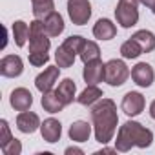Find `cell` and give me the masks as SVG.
Instances as JSON below:
<instances>
[{"label": "cell", "instance_id": "6da1fadb", "mask_svg": "<svg viewBox=\"0 0 155 155\" xmlns=\"http://www.w3.org/2000/svg\"><path fill=\"white\" fill-rule=\"evenodd\" d=\"M91 124L97 142L108 144L113 139L119 124V115L117 106L111 99H101L91 106Z\"/></svg>", "mask_w": 155, "mask_h": 155}, {"label": "cell", "instance_id": "7a4b0ae2", "mask_svg": "<svg viewBox=\"0 0 155 155\" xmlns=\"http://www.w3.org/2000/svg\"><path fill=\"white\" fill-rule=\"evenodd\" d=\"M153 142V131L142 126L137 120H128L124 122L119 131H117V140H115V150L120 153L130 151L133 146L137 148H150Z\"/></svg>", "mask_w": 155, "mask_h": 155}, {"label": "cell", "instance_id": "3957f363", "mask_svg": "<svg viewBox=\"0 0 155 155\" xmlns=\"http://www.w3.org/2000/svg\"><path fill=\"white\" fill-rule=\"evenodd\" d=\"M139 4L140 0H119L115 8V18L120 28L130 29L139 22Z\"/></svg>", "mask_w": 155, "mask_h": 155}, {"label": "cell", "instance_id": "277c9868", "mask_svg": "<svg viewBox=\"0 0 155 155\" xmlns=\"http://www.w3.org/2000/svg\"><path fill=\"white\" fill-rule=\"evenodd\" d=\"M51 48L49 35L44 29V20L29 22V53H48Z\"/></svg>", "mask_w": 155, "mask_h": 155}, {"label": "cell", "instance_id": "5b68a950", "mask_svg": "<svg viewBox=\"0 0 155 155\" xmlns=\"http://www.w3.org/2000/svg\"><path fill=\"white\" fill-rule=\"evenodd\" d=\"M131 75V71L128 69L126 62L122 58H111L106 62V68H104V82H108L110 86L113 88H119L122 86L128 77Z\"/></svg>", "mask_w": 155, "mask_h": 155}, {"label": "cell", "instance_id": "8992f818", "mask_svg": "<svg viewBox=\"0 0 155 155\" xmlns=\"http://www.w3.org/2000/svg\"><path fill=\"white\" fill-rule=\"evenodd\" d=\"M68 15L75 26H84L91 18L90 0H68Z\"/></svg>", "mask_w": 155, "mask_h": 155}, {"label": "cell", "instance_id": "52a82bcc", "mask_svg": "<svg viewBox=\"0 0 155 155\" xmlns=\"http://www.w3.org/2000/svg\"><path fill=\"white\" fill-rule=\"evenodd\" d=\"M144 106H146V101H144V95L139 93V91H128L124 97H122V102H120V110L128 115V117H137L144 111Z\"/></svg>", "mask_w": 155, "mask_h": 155}, {"label": "cell", "instance_id": "ba28073f", "mask_svg": "<svg viewBox=\"0 0 155 155\" xmlns=\"http://www.w3.org/2000/svg\"><path fill=\"white\" fill-rule=\"evenodd\" d=\"M58 75H60V68L58 66H48L44 68L42 73L37 75L35 79V88L40 91V93H46V91H51L58 81Z\"/></svg>", "mask_w": 155, "mask_h": 155}, {"label": "cell", "instance_id": "9c48e42d", "mask_svg": "<svg viewBox=\"0 0 155 155\" xmlns=\"http://www.w3.org/2000/svg\"><path fill=\"white\" fill-rule=\"evenodd\" d=\"M131 79L139 88H150L155 81V71L148 62H139L131 68Z\"/></svg>", "mask_w": 155, "mask_h": 155}, {"label": "cell", "instance_id": "30bf717a", "mask_svg": "<svg viewBox=\"0 0 155 155\" xmlns=\"http://www.w3.org/2000/svg\"><path fill=\"white\" fill-rule=\"evenodd\" d=\"M24 71V62L18 55H6L0 60V75L6 79H15L20 77Z\"/></svg>", "mask_w": 155, "mask_h": 155}, {"label": "cell", "instance_id": "8fae6325", "mask_svg": "<svg viewBox=\"0 0 155 155\" xmlns=\"http://www.w3.org/2000/svg\"><path fill=\"white\" fill-rule=\"evenodd\" d=\"M104 68L106 64L97 58V60H91V62H86L84 64V71H82V79L86 84H99L104 81Z\"/></svg>", "mask_w": 155, "mask_h": 155}, {"label": "cell", "instance_id": "7c38bea8", "mask_svg": "<svg viewBox=\"0 0 155 155\" xmlns=\"http://www.w3.org/2000/svg\"><path fill=\"white\" fill-rule=\"evenodd\" d=\"M9 104L15 111H28L33 104V95L26 88H15L9 97Z\"/></svg>", "mask_w": 155, "mask_h": 155}, {"label": "cell", "instance_id": "4fadbf2b", "mask_svg": "<svg viewBox=\"0 0 155 155\" xmlns=\"http://www.w3.org/2000/svg\"><path fill=\"white\" fill-rule=\"evenodd\" d=\"M40 119L37 113L33 111H20L17 115V130L22 133H35L37 130H40Z\"/></svg>", "mask_w": 155, "mask_h": 155}, {"label": "cell", "instance_id": "5bb4252c", "mask_svg": "<svg viewBox=\"0 0 155 155\" xmlns=\"http://www.w3.org/2000/svg\"><path fill=\"white\" fill-rule=\"evenodd\" d=\"M40 135H42V139H44L46 142H49V144L58 142V140H60V135H62V124H60V120H57V119H53V117L46 119V120L40 124Z\"/></svg>", "mask_w": 155, "mask_h": 155}, {"label": "cell", "instance_id": "9a60e30c", "mask_svg": "<svg viewBox=\"0 0 155 155\" xmlns=\"http://www.w3.org/2000/svg\"><path fill=\"white\" fill-rule=\"evenodd\" d=\"M91 131H93V124H88L86 120H75V122H71L68 135L73 142H86V140H90Z\"/></svg>", "mask_w": 155, "mask_h": 155}, {"label": "cell", "instance_id": "2e32d148", "mask_svg": "<svg viewBox=\"0 0 155 155\" xmlns=\"http://www.w3.org/2000/svg\"><path fill=\"white\" fill-rule=\"evenodd\" d=\"M117 35V26L110 18H99L93 26V37L99 40H111Z\"/></svg>", "mask_w": 155, "mask_h": 155}, {"label": "cell", "instance_id": "e0dca14e", "mask_svg": "<svg viewBox=\"0 0 155 155\" xmlns=\"http://www.w3.org/2000/svg\"><path fill=\"white\" fill-rule=\"evenodd\" d=\"M58 99L64 102V106L71 104L75 101V93H77V86L71 79H62V82H58V88L55 90Z\"/></svg>", "mask_w": 155, "mask_h": 155}, {"label": "cell", "instance_id": "ac0fdd59", "mask_svg": "<svg viewBox=\"0 0 155 155\" xmlns=\"http://www.w3.org/2000/svg\"><path fill=\"white\" fill-rule=\"evenodd\" d=\"M102 99V90L97 84H88L86 90L77 97V102L82 104V106H93L95 102H99Z\"/></svg>", "mask_w": 155, "mask_h": 155}, {"label": "cell", "instance_id": "d6986e66", "mask_svg": "<svg viewBox=\"0 0 155 155\" xmlns=\"http://www.w3.org/2000/svg\"><path fill=\"white\" fill-rule=\"evenodd\" d=\"M44 29L49 37H58L62 31H64V18L60 13L53 11L49 17L44 18Z\"/></svg>", "mask_w": 155, "mask_h": 155}, {"label": "cell", "instance_id": "ffe728a7", "mask_svg": "<svg viewBox=\"0 0 155 155\" xmlns=\"http://www.w3.org/2000/svg\"><path fill=\"white\" fill-rule=\"evenodd\" d=\"M42 108H44V111H48V113H60L66 106H64V102L58 99V95H57V91H46V93H42Z\"/></svg>", "mask_w": 155, "mask_h": 155}, {"label": "cell", "instance_id": "44dd1931", "mask_svg": "<svg viewBox=\"0 0 155 155\" xmlns=\"http://www.w3.org/2000/svg\"><path fill=\"white\" fill-rule=\"evenodd\" d=\"M131 38L140 46L142 53H151L155 49V35L148 29H139L131 35Z\"/></svg>", "mask_w": 155, "mask_h": 155}, {"label": "cell", "instance_id": "7402d4cb", "mask_svg": "<svg viewBox=\"0 0 155 155\" xmlns=\"http://www.w3.org/2000/svg\"><path fill=\"white\" fill-rule=\"evenodd\" d=\"M31 6H33V17L38 20H44L55 11L53 0H31Z\"/></svg>", "mask_w": 155, "mask_h": 155}, {"label": "cell", "instance_id": "603a6c76", "mask_svg": "<svg viewBox=\"0 0 155 155\" xmlns=\"http://www.w3.org/2000/svg\"><path fill=\"white\" fill-rule=\"evenodd\" d=\"M11 31H13L15 44H17L18 48H24L26 42L29 40V26H28L24 20H17V22H13Z\"/></svg>", "mask_w": 155, "mask_h": 155}, {"label": "cell", "instance_id": "cb8c5ba5", "mask_svg": "<svg viewBox=\"0 0 155 155\" xmlns=\"http://www.w3.org/2000/svg\"><path fill=\"white\" fill-rule=\"evenodd\" d=\"M79 57H81V60L84 64L101 58V48H99V44L93 42V40H86L84 46H82V49H81V53H79Z\"/></svg>", "mask_w": 155, "mask_h": 155}, {"label": "cell", "instance_id": "d4e9b609", "mask_svg": "<svg viewBox=\"0 0 155 155\" xmlns=\"http://www.w3.org/2000/svg\"><path fill=\"white\" fill-rule=\"evenodd\" d=\"M75 57L77 55L73 51H69L64 44H60L57 48V51H55V60H57V66L58 68H71L75 64Z\"/></svg>", "mask_w": 155, "mask_h": 155}, {"label": "cell", "instance_id": "484cf974", "mask_svg": "<svg viewBox=\"0 0 155 155\" xmlns=\"http://www.w3.org/2000/svg\"><path fill=\"white\" fill-rule=\"evenodd\" d=\"M120 55H122V58H137V57L142 55V49L133 38H128L120 46Z\"/></svg>", "mask_w": 155, "mask_h": 155}, {"label": "cell", "instance_id": "4316f807", "mask_svg": "<svg viewBox=\"0 0 155 155\" xmlns=\"http://www.w3.org/2000/svg\"><path fill=\"white\" fill-rule=\"evenodd\" d=\"M84 37H81V35H71V37H68L62 44L69 49V51H73L75 55H79L81 53V49H82V46H84Z\"/></svg>", "mask_w": 155, "mask_h": 155}, {"label": "cell", "instance_id": "83f0119b", "mask_svg": "<svg viewBox=\"0 0 155 155\" xmlns=\"http://www.w3.org/2000/svg\"><path fill=\"white\" fill-rule=\"evenodd\" d=\"M13 140V135H11V130H9V124L6 119L0 120V148H4L6 144H9Z\"/></svg>", "mask_w": 155, "mask_h": 155}, {"label": "cell", "instance_id": "f1b7e54d", "mask_svg": "<svg viewBox=\"0 0 155 155\" xmlns=\"http://www.w3.org/2000/svg\"><path fill=\"white\" fill-rule=\"evenodd\" d=\"M0 150H2L4 155H20L22 153V142L13 137V140L9 144H6L4 148H0Z\"/></svg>", "mask_w": 155, "mask_h": 155}, {"label": "cell", "instance_id": "f546056e", "mask_svg": "<svg viewBox=\"0 0 155 155\" xmlns=\"http://www.w3.org/2000/svg\"><path fill=\"white\" fill-rule=\"evenodd\" d=\"M28 58H29V64L35 66V68H40V66L49 62V55L48 53H28Z\"/></svg>", "mask_w": 155, "mask_h": 155}, {"label": "cell", "instance_id": "4dcf8cb0", "mask_svg": "<svg viewBox=\"0 0 155 155\" xmlns=\"http://www.w3.org/2000/svg\"><path fill=\"white\" fill-rule=\"evenodd\" d=\"M140 4L146 6L148 9H151V13L155 15V0H140Z\"/></svg>", "mask_w": 155, "mask_h": 155}, {"label": "cell", "instance_id": "1f68e13d", "mask_svg": "<svg viewBox=\"0 0 155 155\" xmlns=\"http://www.w3.org/2000/svg\"><path fill=\"white\" fill-rule=\"evenodd\" d=\"M73 153H77V155H82L84 151H82L81 148H75V146H69V148H66V155H73Z\"/></svg>", "mask_w": 155, "mask_h": 155}, {"label": "cell", "instance_id": "d6a6232c", "mask_svg": "<svg viewBox=\"0 0 155 155\" xmlns=\"http://www.w3.org/2000/svg\"><path fill=\"white\" fill-rule=\"evenodd\" d=\"M113 151H117V150H115V148H102V150L97 151L95 155H101V153H113Z\"/></svg>", "mask_w": 155, "mask_h": 155}, {"label": "cell", "instance_id": "836d02e7", "mask_svg": "<svg viewBox=\"0 0 155 155\" xmlns=\"http://www.w3.org/2000/svg\"><path fill=\"white\" fill-rule=\"evenodd\" d=\"M150 117L155 120V101H151V104H150Z\"/></svg>", "mask_w": 155, "mask_h": 155}]
</instances>
